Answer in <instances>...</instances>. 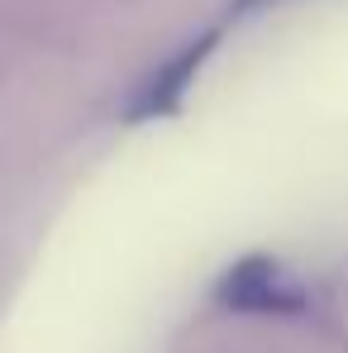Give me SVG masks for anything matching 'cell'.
<instances>
[{"mask_svg": "<svg viewBox=\"0 0 348 353\" xmlns=\"http://www.w3.org/2000/svg\"><path fill=\"white\" fill-rule=\"evenodd\" d=\"M210 301L220 310H229V315H282V320H296V315L310 310V292L267 253H248V258L229 263L215 277Z\"/></svg>", "mask_w": 348, "mask_h": 353, "instance_id": "cell-1", "label": "cell"}, {"mask_svg": "<svg viewBox=\"0 0 348 353\" xmlns=\"http://www.w3.org/2000/svg\"><path fill=\"white\" fill-rule=\"evenodd\" d=\"M215 43H220V29H210V34H201V39H186L167 62H158V67L134 86V96H129V105H124V119H129V124H143V119L176 115L181 101H186V91H191V81L201 77L205 58L215 53Z\"/></svg>", "mask_w": 348, "mask_h": 353, "instance_id": "cell-2", "label": "cell"}, {"mask_svg": "<svg viewBox=\"0 0 348 353\" xmlns=\"http://www.w3.org/2000/svg\"><path fill=\"white\" fill-rule=\"evenodd\" d=\"M282 0H234V14H258V10H272Z\"/></svg>", "mask_w": 348, "mask_h": 353, "instance_id": "cell-3", "label": "cell"}]
</instances>
